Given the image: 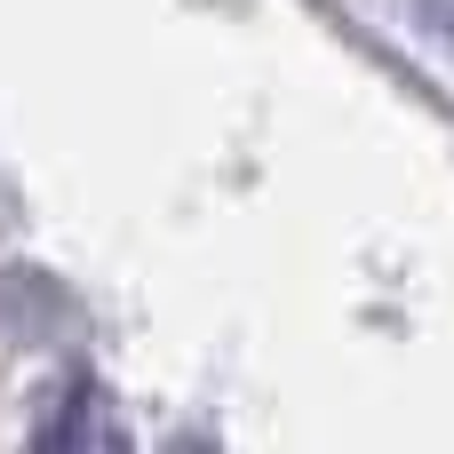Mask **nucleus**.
Segmentation results:
<instances>
[{"mask_svg":"<svg viewBox=\"0 0 454 454\" xmlns=\"http://www.w3.org/2000/svg\"><path fill=\"white\" fill-rule=\"evenodd\" d=\"M88 439H96V391L88 383H64V399L32 431V454H88Z\"/></svg>","mask_w":454,"mask_h":454,"instance_id":"nucleus-1","label":"nucleus"},{"mask_svg":"<svg viewBox=\"0 0 454 454\" xmlns=\"http://www.w3.org/2000/svg\"><path fill=\"white\" fill-rule=\"evenodd\" d=\"M423 16H431V32H447V40H454V8H447V0H431Z\"/></svg>","mask_w":454,"mask_h":454,"instance_id":"nucleus-2","label":"nucleus"}]
</instances>
